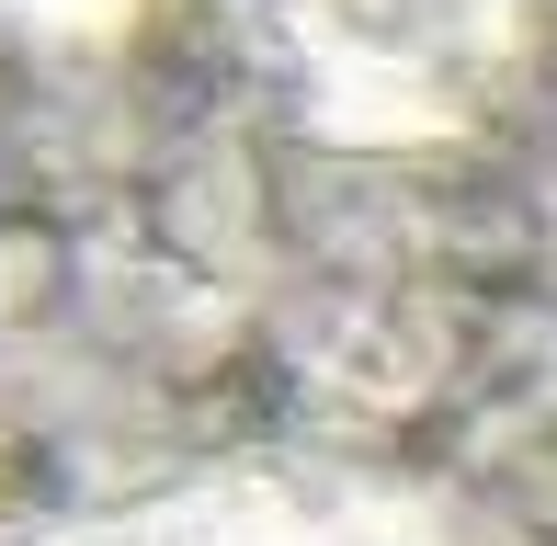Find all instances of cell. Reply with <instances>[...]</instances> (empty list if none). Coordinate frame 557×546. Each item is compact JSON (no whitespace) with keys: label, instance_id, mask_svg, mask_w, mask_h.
<instances>
[{"label":"cell","instance_id":"6da1fadb","mask_svg":"<svg viewBox=\"0 0 557 546\" xmlns=\"http://www.w3.org/2000/svg\"><path fill=\"white\" fill-rule=\"evenodd\" d=\"M35 546H467L444 489L352 456H227L194 479L91 501Z\"/></svg>","mask_w":557,"mask_h":546}]
</instances>
